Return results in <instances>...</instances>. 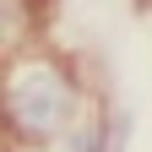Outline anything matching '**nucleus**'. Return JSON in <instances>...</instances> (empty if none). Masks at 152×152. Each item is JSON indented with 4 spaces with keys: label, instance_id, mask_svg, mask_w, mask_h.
<instances>
[{
    "label": "nucleus",
    "instance_id": "obj_1",
    "mask_svg": "<svg viewBox=\"0 0 152 152\" xmlns=\"http://www.w3.org/2000/svg\"><path fill=\"white\" fill-rule=\"evenodd\" d=\"M82 114V87L54 60H22L6 76V120L22 141H54Z\"/></svg>",
    "mask_w": 152,
    "mask_h": 152
}]
</instances>
